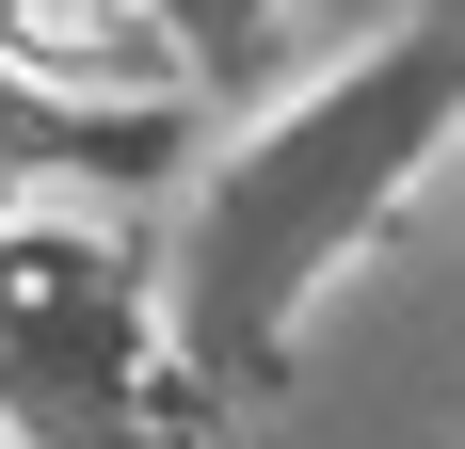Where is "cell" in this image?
<instances>
[{
    "label": "cell",
    "instance_id": "cell-2",
    "mask_svg": "<svg viewBox=\"0 0 465 449\" xmlns=\"http://www.w3.org/2000/svg\"><path fill=\"white\" fill-rule=\"evenodd\" d=\"M144 289L96 224H0V434L16 449H144Z\"/></svg>",
    "mask_w": 465,
    "mask_h": 449
},
{
    "label": "cell",
    "instance_id": "cell-3",
    "mask_svg": "<svg viewBox=\"0 0 465 449\" xmlns=\"http://www.w3.org/2000/svg\"><path fill=\"white\" fill-rule=\"evenodd\" d=\"M0 65L81 113H177L193 96V48L161 0H0Z\"/></svg>",
    "mask_w": 465,
    "mask_h": 449
},
{
    "label": "cell",
    "instance_id": "cell-4",
    "mask_svg": "<svg viewBox=\"0 0 465 449\" xmlns=\"http://www.w3.org/2000/svg\"><path fill=\"white\" fill-rule=\"evenodd\" d=\"M161 161V113H81V96H48L0 65V224H33V209H81V193L144 177Z\"/></svg>",
    "mask_w": 465,
    "mask_h": 449
},
{
    "label": "cell",
    "instance_id": "cell-1",
    "mask_svg": "<svg viewBox=\"0 0 465 449\" xmlns=\"http://www.w3.org/2000/svg\"><path fill=\"white\" fill-rule=\"evenodd\" d=\"M450 113H465V65H450V48H353V65H322L289 113H257V129L209 161V193H193L177 354L193 369H273L289 321L353 273V241L433 177Z\"/></svg>",
    "mask_w": 465,
    "mask_h": 449
},
{
    "label": "cell",
    "instance_id": "cell-5",
    "mask_svg": "<svg viewBox=\"0 0 465 449\" xmlns=\"http://www.w3.org/2000/svg\"><path fill=\"white\" fill-rule=\"evenodd\" d=\"M0 449H16V434H0Z\"/></svg>",
    "mask_w": 465,
    "mask_h": 449
}]
</instances>
